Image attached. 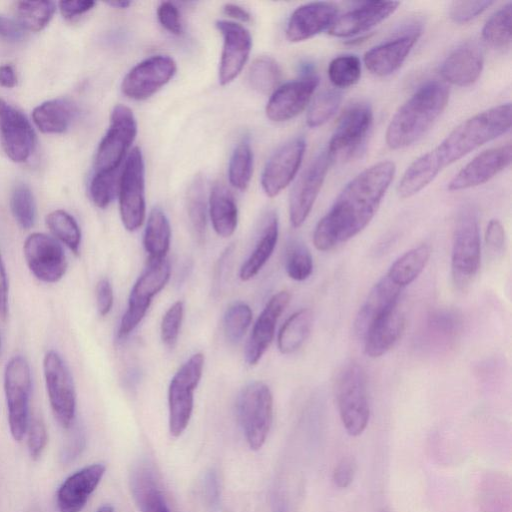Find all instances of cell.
Returning a JSON list of instances; mask_svg holds the SVG:
<instances>
[{"mask_svg": "<svg viewBox=\"0 0 512 512\" xmlns=\"http://www.w3.org/2000/svg\"><path fill=\"white\" fill-rule=\"evenodd\" d=\"M11 212L16 222L24 229L31 228L36 219V205L32 191L24 184L15 186L10 200Z\"/></svg>", "mask_w": 512, "mask_h": 512, "instance_id": "47", "label": "cell"}, {"mask_svg": "<svg viewBox=\"0 0 512 512\" xmlns=\"http://www.w3.org/2000/svg\"><path fill=\"white\" fill-rule=\"evenodd\" d=\"M223 12L225 15L241 22H249L251 20L250 13L237 4L226 3L223 6Z\"/></svg>", "mask_w": 512, "mask_h": 512, "instance_id": "61", "label": "cell"}, {"mask_svg": "<svg viewBox=\"0 0 512 512\" xmlns=\"http://www.w3.org/2000/svg\"><path fill=\"white\" fill-rule=\"evenodd\" d=\"M512 3L497 10L485 23L482 38L496 49L508 48L511 44Z\"/></svg>", "mask_w": 512, "mask_h": 512, "instance_id": "41", "label": "cell"}, {"mask_svg": "<svg viewBox=\"0 0 512 512\" xmlns=\"http://www.w3.org/2000/svg\"><path fill=\"white\" fill-rule=\"evenodd\" d=\"M209 214L217 235L227 238L236 230L238 209L232 193L222 184L215 183L209 197Z\"/></svg>", "mask_w": 512, "mask_h": 512, "instance_id": "32", "label": "cell"}, {"mask_svg": "<svg viewBox=\"0 0 512 512\" xmlns=\"http://www.w3.org/2000/svg\"><path fill=\"white\" fill-rule=\"evenodd\" d=\"M330 164L326 151H322L297 179L289 198V217L293 227H300L309 216Z\"/></svg>", "mask_w": 512, "mask_h": 512, "instance_id": "16", "label": "cell"}, {"mask_svg": "<svg viewBox=\"0 0 512 512\" xmlns=\"http://www.w3.org/2000/svg\"><path fill=\"white\" fill-rule=\"evenodd\" d=\"M46 225L58 240L74 254H79L81 231L73 216L64 210H55L46 216Z\"/></svg>", "mask_w": 512, "mask_h": 512, "instance_id": "43", "label": "cell"}, {"mask_svg": "<svg viewBox=\"0 0 512 512\" xmlns=\"http://www.w3.org/2000/svg\"><path fill=\"white\" fill-rule=\"evenodd\" d=\"M481 260L478 220L473 210L466 208L458 216L453 233L451 275L459 290H466L474 281Z\"/></svg>", "mask_w": 512, "mask_h": 512, "instance_id": "5", "label": "cell"}, {"mask_svg": "<svg viewBox=\"0 0 512 512\" xmlns=\"http://www.w3.org/2000/svg\"><path fill=\"white\" fill-rule=\"evenodd\" d=\"M279 234L277 214L269 212L263 222L256 245L247 260L242 264L239 277L248 281L258 274L271 257Z\"/></svg>", "mask_w": 512, "mask_h": 512, "instance_id": "31", "label": "cell"}, {"mask_svg": "<svg viewBox=\"0 0 512 512\" xmlns=\"http://www.w3.org/2000/svg\"><path fill=\"white\" fill-rule=\"evenodd\" d=\"M108 5L114 7V8H120V9H123V8H127L131 2L130 1H126V0H117V1H109L107 2Z\"/></svg>", "mask_w": 512, "mask_h": 512, "instance_id": "63", "label": "cell"}, {"mask_svg": "<svg viewBox=\"0 0 512 512\" xmlns=\"http://www.w3.org/2000/svg\"><path fill=\"white\" fill-rule=\"evenodd\" d=\"M119 211L126 230L135 231L145 220V166L139 147L128 154L119 179Z\"/></svg>", "mask_w": 512, "mask_h": 512, "instance_id": "10", "label": "cell"}, {"mask_svg": "<svg viewBox=\"0 0 512 512\" xmlns=\"http://www.w3.org/2000/svg\"><path fill=\"white\" fill-rule=\"evenodd\" d=\"M118 170L111 172L94 173L90 186L89 193L93 203L99 208H106L119 189Z\"/></svg>", "mask_w": 512, "mask_h": 512, "instance_id": "48", "label": "cell"}, {"mask_svg": "<svg viewBox=\"0 0 512 512\" xmlns=\"http://www.w3.org/2000/svg\"><path fill=\"white\" fill-rule=\"evenodd\" d=\"M505 229L498 219H491L486 227L485 242L493 252H501L505 246Z\"/></svg>", "mask_w": 512, "mask_h": 512, "instance_id": "55", "label": "cell"}, {"mask_svg": "<svg viewBox=\"0 0 512 512\" xmlns=\"http://www.w3.org/2000/svg\"><path fill=\"white\" fill-rule=\"evenodd\" d=\"M252 321V310L243 302L231 304L223 317L224 333L229 342H239L247 332Z\"/></svg>", "mask_w": 512, "mask_h": 512, "instance_id": "46", "label": "cell"}, {"mask_svg": "<svg viewBox=\"0 0 512 512\" xmlns=\"http://www.w3.org/2000/svg\"><path fill=\"white\" fill-rule=\"evenodd\" d=\"M184 315V304L182 301L175 302L164 314L160 334L162 342L173 347L177 342Z\"/></svg>", "mask_w": 512, "mask_h": 512, "instance_id": "50", "label": "cell"}, {"mask_svg": "<svg viewBox=\"0 0 512 512\" xmlns=\"http://www.w3.org/2000/svg\"><path fill=\"white\" fill-rule=\"evenodd\" d=\"M342 94L335 89L321 91L312 101L307 112L306 122L311 128L320 127L337 112Z\"/></svg>", "mask_w": 512, "mask_h": 512, "instance_id": "44", "label": "cell"}, {"mask_svg": "<svg viewBox=\"0 0 512 512\" xmlns=\"http://www.w3.org/2000/svg\"><path fill=\"white\" fill-rule=\"evenodd\" d=\"M95 4L89 0L61 1L59 9L65 19H73L91 10Z\"/></svg>", "mask_w": 512, "mask_h": 512, "instance_id": "57", "label": "cell"}, {"mask_svg": "<svg viewBox=\"0 0 512 512\" xmlns=\"http://www.w3.org/2000/svg\"><path fill=\"white\" fill-rule=\"evenodd\" d=\"M493 4L494 1L490 0L454 1L450 5L449 15L456 23H466L481 15Z\"/></svg>", "mask_w": 512, "mask_h": 512, "instance_id": "51", "label": "cell"}, {"mask_svg": "<svg viewBox=\"0 0 512 512\" xmlns=\"http://www.w3.org/2000/svg\"><path fill=\"white\" fill-rule=\"evenodd\" d=\"M157 17L161 26L174 35L183 33L178 8L171 2H161L157 8Z\"/></svg>", "mask_w": 512, "mask_h": 512, "instance_id": "53", "label": "cell"}, {"mask_svg": "<svg viewBox=\"0 0 512 512\" xmlns=\"http://www.w3.org/2000/svg\"><path fill=\"white\" fill-rule=\"evenodd\" d=\"M131 491L140 512H172L155 471L142 463L134 468Z\"/></svg>", "mask_w": 512, "mask_h": 512, "instance_id": "30", "label": "cell"}, {"mask_svg": "<svg viewBox=\"0 0 512 512\" xmlns=\"http://www.w3.org/2000/svg\"><path fill=\"white\" fill-rule=\"evenodd\" d=\"M56 11L53 1H19L16 3V14L19 24L24 30L39 32L51 21Z\"/></svg>", "mask_w": 512, "mask_h": 512, "instance_id": "40", "label": "cell"}, {"mask_svg": "<svg viewBox=\"0 0 512 512\" xmlns=\"http://www.w3.org/2000/svg\"><path fill=\"white\" fill-rule=\"evenodd\" d=\"M510 127V103L492 107L464 120L438 146L411 163L397 186L398 196L406 199L416 195L445 167L506 133Z\"/></svg>", "mask_w": 512, "mask_h": 512, "instance_id": "2", "label": "cell"}, {"mask_svg": "<svg viewBox=\"0 0 512 512\" xmlns=\"http://www.w3.org/2000/svg\"><path fill=\"white\" fill-rule=\"evenodd\" d=\"M373 124V111L365 102L350 105L342 114L326 153L332 162L348 161L363 148Z\"/></svg>", "mask_w": 512, "mask_h": 512, "instance_id": "9", "label": "cell"}, {"mask_svg": "<svg viewBox=\"0 0 512 512\" xmlns=\"http://www.w3.org/2000/svg\"><path fill=\"white\" fill-rule=\"evenodd\" d=\"M105 470V465L97 463L70 475L57 492L59 512H80L100 483Z\"/></svg>", "mask_w": 512, "mask_h": 512, "instance_id": "26", "label": "cell"}, {"mask_svg": "<svg viewBox=\"0 0 512 512\" xmlns=\"http://www.w3.org/2000/svg\"><path fill=\"white\" fill-rule=\"evenodd\" d=\"M96 305L98 313L106 316L113 306V289L108 279H101L96 286Z\"/></svg>", "mask_w": 512, "mask_h": 512, "instance_id": "56", "label": "cell"}, {"mask_svg": "<svg viewBox=\"0 0 512 512\" xmlns=\"http://www.w3.org/2000/svg\"><path fill=\"white\" fill-rule=\"evenodd\" d=\"M483 65L484 58L480 47L475 43H465L446 57L440 73L447 82L466 87L477 81Z\"/></svg>", "mask_w": 512, "mask_h": 512, "instance_id": "27", "label": "cell"}, {"mask_svg": "<svg viewBox=\"0 0 512 512\" xmlns=\"http://www.w3.org/2000/svg\"><path fill=\"white\" fill-rule=\"evenodd\" d=\"M204 355H192L172 377L168 388L169 431L179 437L187 428L194 404V391L203 374Z\"/></svg>", "mask_w": 512, "mask_h": 512, "instance_id": "7", "label": "cell"}, {"mask_svg": "<svg viewBox=\"0 0 512 512\" xmlns=\"http://www.w3.org/2000/svg\"><path fill=\"white\" fill-rule=\"evenodd\" d=\"M421 35V28L416 25L387 40L364 55L366 68L374 75L385 77L397 71L406 60L413 46Z\"/></svg>", "mask_w": 512, "mask_h": 512, "instance_id": "22", "label": "cell"}, {"mask_svg": "<svg viewBox=\"0 0 512 512\" xmlns=\"http://www.w3.org/2000/svg\"><path fill=\"white\" fill-rule=\"evenodd\" d=\"M17 84V76L12 65H0V86L13 88Z\"/></svg>", "mask_w": 512, "mask_h": 512, "instance_id": "62", "label": "cell"}, {"mask_svg": "<svg viewBox=\"0 0 512 512\" xmlns=\"http://www.w3.org/2000/svg\"><path fill=\"white\" fill-rule=\"evenodd\" d=\"M43 371L53 414L63 428H70L76 413V392L70 371L53 350L44 356Z\"/></svg>", "mask_w": 512, "mask_h": 512, "instance_id": "13", "label": "cell"}, {"mask_svg": "<svg viewBox=\"0 0 512 512\" xmlns=\"http://www.w3.org/2000/svg\"><path fill=\"white\" fill-rule=\"evenodd\" d=\"M281 78L280 66L270 56H259L250 65L248 82L261 94H272L280 86Z\"/></svg>", "mask_w": 512, "mask_h": 512, "instance_id": "39", "label": "cell"}, {"mask_svg": "<svg viewBox=\"0 0 512 512\" xmlns=\"http://www.w3.org/2000/svg\"><path fill=\"white\" fill-rule=\"evenodd\" d=\"M0 37L10 42L19 41L24 37V29L18 21L0 15Z\"/></svg>", "mask_w": 512, "mask_h": 512, "instance_id": "58", "label": "cell"}, {"mask_svg": "<svg viewBox=\"0 0 512 512\" xmlns=\"http://www.w3.org/2000/svg\"><path fill=\"white\" fill-rule=\"evenodd\" d=\"M285 270L295 281L309 278L313 271V259L305 245L298 242L290 245L286 253Z\"/></svg>", "mask_w": 512, "mask_h": 512, "instance_id": "49", "label": "cell"}, {"mask_svg": "<svg viewBox=\"0 0 512 512\" xmlns=\"http://www.w3.org/2000/svg\"><path fill=\"white\" fill-rule=\"evenodd\" d=\"M0 140L5 154L16 163L27 161L36 143L27 117L3 99H0Z\"/></svg>", "mask_w": 512, "mask_h": 512, "instance_id": "18", "label": "cell"}, {"mask_svg": "<svg viewBox=\"0 0 512 512\" xmlns=\"http://www.w3.org/2000/svg\"><path fill=\"white\" fill-rule=\"evenodd\" d=\"M395 171V164L385 160L350 180L317 223L313 233L315 248L329 251L364 230L375 216Z\"/></svg>", "mask_w": 512, "mask_h": 512, "instance_id": "1", "label": "cell"}, {"mask_svg": "<svg viewBox=\"0 0 512 512\" xmlns=\"http://www.w3.org/2000/svg\"><path fill=\"white\" fill-rule=\"evenodd\" d=\"M511 144L488 149L468 162L448 183L449 191H460L488 182L511 163Z\"/></svg>", "mask_w": 512, "mask_h": 512, "instance_id": "21", "label": "cell"}, {"mask_svg": "<svg viewBox=\"0 0 512 512\" xmlns=\"http://www.w3.org/2000/svg\"><path fill=\"white\" fill-rule=\"evenodd\" d=\"M431 255V248L427 244L414 247L390 266L387 276L397 285L405 288L411 284L424 270Z\"/></svg>", "mask_w": 512, "mask_h": 512, "instance_id": "36", "label": "cell"}, {"mask_svg": "<svg viewBox=\"0 0 512 512\" xmlns=\"http://www.w3.org/2000/svg\"><path fill=\"white\" fill-rule=\"evenodd\" d=\"M170 242L169 220L159 207H155L149 213L143 237V245L149 260L164 259L169 251Z\"/></svg>", "mask_w": 512, "mask_h": 512, "instance_id": "35", "label": "cell"}, {"mask_svg": "<svg viewBox=\"0 0 512 512\" xmlns=\"http://www.w3.org/2000/svg\"><path fill=\"white\" fill-rule=\"evenodd\" d=\"M461 325L460 316L453 310L432 311L428 315L424 327L425 341L437 348L447 346L457 338Z\"/></svg>", "mask_w": 512, "mask_h": 512, "instance_id": "34", "label": "cell"}, {"mask_svg": "<svg viewBox=\"0 0 512 512\" xmlns=\"http://www.w3.org/2000/svg\"><path fill=\"white\" fill-rule=\"evenodd\" d=\"M449 100V88L431 80L420 86L395 112L386 131L391 149H402L417 142L433 126Z\"/></svg>", "mask_w": 512, "mask_h": 512, "instance_id": "3", "label": "cell"}, {"mask_svg": "<svg viewBox=\"0 0 512 512\" xmlns=\"http://www.w3.org/2000/svg\"><path fill=\"white\" fill-rule=\"evenodd\" d=\"M237 410L249 447L260 449L266 441L273 419V395L270 388L260 381L248 384L239 395Z\"/></svg>", "mask_w": 512, "mask_h": 512, "instance_id": "6", "label": "cell"}, {"mask_svg": "<svg viewBox=\"0 0 512 512\" xmlns=\"http://www.w3.org/2000/svg\"><path fill=\"white\" fill-rule=\"evenodd\" d=\"M335 397L345 430L351 436L360 435L370 416L367 378L361 365L349 362L342 367L335 381Z\"/></svg>", "mask_w": 512, "mask_h": 512, "instance_id": "4", "label": "cell"}, {"mask_svg": "<svg viewBox=\"0 0 512 512\" xmlns=\"http://www.w3.org/2000/svg\"><path fill=\"white\" fill-rule=\"evenodd\" d=\"M313 323V313L303 308L294 312L282 325L277 345L282 354H291L298 350L310 334Z\"/></svg>", "mask_w": 512, "mask_h": 512, "instance_id": "37", "label": "cell"}, {"mask_svg": "<svg viewBox=\"0 0 512 512\" xmlns=\"http://www.w3.org/2000/svg\"><path fill=\"white\" fill-rule=\"evenodd\" d=\"M338 7L327 1L310 2L299 6L289 17L286 37L291 42H301L314 37L333 25Z\"/></svg>", "mask_w": 512, "mask_h": 512, "instance_id": "23", "label": "cell"}, {"mask_svg": "<svg viewBox=\"0 0 512 512\" xmlns=\"http://www.w3.org/2000/svg\"><path fill=\"white\" fill-rule=\"evenodd\" d=\"M356 472V463L353 458H343L335 467L333 472V482L339 488L348 487Z\"/></svg>", "mask_w": 512, "mask_h": 512, "instance_id": "54", "label": "cell"}, {"mask_svg": "<svg viewBox=\"0 0 512 512\" xmlns=\"http://www.w3.org/2000/svg\"><path fill=\"white\" fill-rule=\"evenodd\" d=\"M187 214L195 240L202 244L206 231L205 186L201 175H196L187 191Z\"/></svg>", "mask_w": 512, "mask_h": 512, "instance_id": "38", "label": "cell"}, {"mask_svg": "<svg viewBox=\"0 0 512 512\" xmlns=\"http://www.w3.org/2000/svg\"><path fill=\"white\" fill-rule=\"evenodd\" d=\"M253 173V152L248 140L243 139L235 147L228 166L230 184L241 191L249 186Z\"/></svg>", "mask_w": 512, "mask_h": 512, "instance_id": "42", "label": "cell"}, {"mask_svg": "<svg viewBox=\"0 0 512 512\" xmlns=\"http://www.w3.org/2000/svg\"><path fill=\"white\" fill-rule=\"evenodd\" d=\"M4 391L8 409V422L12 437L21 441L29 423L31 373L22 356L9 360L4 372Z\"/></svg>", "mask_w": 512, "mask_h": 512, "instance_id": "12", "label": "cell"}, {"mask_svg": "<svg viewBox=\"0 0 512 512\" xmlns=\"http://www.w3.org/2000/svg\"><path fill=\"white\" fill-rule=\"evenodd\" d=\"M24 257L30 271L46 283H55L65 274L67 259L61 245L44 233L30 234L23 246Z\"/></svg>", "mask_w": 512, "mask_h": 512, "instance_id": "15", "label": "cell"}, {"mask_svg": "<svg viewBox=\"0 0 512 512\" xmlns=\"http://www.w3.org/2000/svg\"><path fill=\"white\" fill-rule=\"evenodd\" d=\"M171 274L170 263L166 258L148 260V266L138 277L128 299V306L123 314L117 337L124 339L140 324L146 315L153 298L167 284Z\"/></svg>", "mask_w": 512, "mask_h": 512, "instance_id": "8", "label": "cell"}, {"mask_svg": "<svg viewBox=\"0 0 512 512\" xmlns=\"http://www.w3.org/2000/svg\"><path fill=\"white\" fill-rule=\"evenodd\" d=\"M26 432L28 434L29 454L32 459L36 460L42 455L47 444L48 437L45 424L39 417H33L29 419Z\"/></svg>", "mask_w": 512, "mask_h": 512, "instance_id": "52", "label": "cell"}, {"mask_svg": "<svg viewBox=\"0 0 512 512\" xmlns=\"http://www.w3.org/2000/svg\"><path fill=\"white\" fill-rule=\"evenodd\" d=\"M404 288L383 276L370 290L354 322L356 334L363 338L368 328L382 315L398 304Z\"/></svg>", "mask_w": 512, "mask_h": 512, "instance_id": "28", "label": "cell"}, {"mask_svg": "<svg viewBox=\"0 0 512 512\" xmlns=\"http://www.w3.org/2000/svg\"><path fill=\"white\" fill-rule=\"evenodd\" d=\"M203 494L205 501L211 507L219 503L220 487L217 474L214 470L209 471L203 481Z\"/></svg>", "mask_w": 512, "mask_h": 512, "instance_id": "59", "label": "cell"}, {"mask_svg": "<svg viewBox=\"0 0 512 512\" xmlns=\"http://www.w3.org/2000/svg\"><path fill=\"white\" fill-rule=\"evenodd\" d=\"M223 37V48L219 64V83L227 85L242 71L252 47L250 32L241 24L230 20L215 23Z\"/></svg>", "mask_w": 512, "mask_h": 512, "instance_id": "20", "label": "cell"}, {"mask_svg": "<svg viewBox=\"0 0 512 512\" xmlns=\"http://www.w3.org/2000/svg\"><path fill=\"white\" fill-rule=\"evenodd\" d=\"M306 150V140L295 137L279 147L267 161L261 186L268 197L277 196L295 178Z\"/></svg>", "mask_w": 512, "mask_h": 512, "instance_id": "17", "label": "cell"}, {"mask_svg": "<svg viewBox=\"0 0 512 512\" xmlns=\"http://www.w3.org/2000/svg\"><path fill=\"white\" fill-rule=\"evenodd\" d=\"M361 76V62L356 55L345 54L335 57L328 66V77L335 88H348L358 82Z\"/></svg>", "mask_w": 512, "mask_h": 512, "instance_id": "45", "label": "cell"}, {"mask_svg": "<svg viewBox=\"0 0 512 512\" xmlns=\"http://www.w3.org/2000/svg\"><path fill=\"white\" fill-rule=\"evenodd\" d=\"M289 301V292L280 291L266 303L245 346L244 357L249 365H256L270 346L274 338L276 323Z\"/></svg>", "mask_w": 512, "mask_h": 512, "instance_id": "24", "label": "cell"}, {"mask_svg": "<svg viewBox=\"0 0 512 512\" xmlns=\"http://www.w3.org/2000/svg\"><path fill=\"white\" fill-rule=\"evenodd\" d=\"M137 134V122L132 110L122 104L114 106L109 128L96 151L95 173L118 170Z\"/></svg>", "mask_w": 512, "mask_h": 512, "instance_id": "11", "label": "cell"}, {"mask_svg": "<svg viewBox=\"0 0 512 512\" xmlns=\"http://www.w3.org/2000/svg\"><path fill=\"white\" fill-rule=\"evenodd\" d=\"M75 114V106L69 100L58 98L36 106L32 119L42 133L60 134L69 128Z\"/></svg>", "mask_w": 512, "mask_h": 512, "instance_id": "33", "label": "cell"}, {"mask_svg": "<svg viewBox=\"0 0 512 512\" xmlns=\"http://www.w3.org/2000/svg\"><path fill=\"white\" fill-rule=\"evenodd\" d=\"M176 62L167 55H153L135 65L123 78L122 93L133 100H145L175 75Z\"/></svg>", "mask_w": 512, "mask_h": 512, "instance_id": "14", "label": "cell"}, {"mask_svg": "<svg viewBox=\"0 0 512 512\" xmlns=\"http://www.w3.org/2000/svg\"><path fill=\"white\" fill-rule=\"evenodd\" d=\"M400 5L396 1H369L337 17L328 33L335 37H351L375 27L387 19Z\"/></svg>", "mask_w": 512, "mask_h": 512, "instance_id": "25", "label": "cell"}, {"mask_svg": "<svg viewBox=\"0 0 512 512\" xmlns=\"http://www.w3.org/2000/svg\"><path fill=\"white\" fill-rule=\"evenodd\" d=\"M405 327V315L398 304L379 317L363 336L364 352L370 358L387 353L401 337Z\"/></svg>", "mask_w": 512, "mask_h": 512, "instance_id": "29", "label": "cell"}, {"mask_svg": "<svg viewBox=\"0 0 512 512\" xmlns=\"http://www.w3.org/2000/svg\"><path fill=\"white\" fill-rule=\"evenodd\" d=\"M97 512H114V509L112 506L110 505H104L102 507H100Z\"/></svg>", "mask_w": 512, "mask_h": 512, "instance_id": "64", "label": "cell"}, {"mask_svg": "<svg viewBox=\"0 0 512 512\" xmlns=\"http://www.w3.org/2000/svg\"><path fill=\"white\" fill-rule=\"evenodd\" d=\"M319 78L306 73L297 80L280 85L270 96L265 112L273 122L288 121L299 115L311 101Z\"/></svg>", "mask_w": 512, "mask_h": 512, "instance_id": "19", "label": "cell"}, {"mask_svg": "<svg viewBox=\"0 0 512 512\" xmlns=\"http://www.w3.org/2000/svg\"><path fill=\"white\" fill-rule=\"evenodd\" d=\"M8 314V282L2 256L0 254V316L5 319Z\"/></svg>", "mask_w": 512, "mask_h": 512, "instance_id": "60", "label": "cell"}]
</instances>
